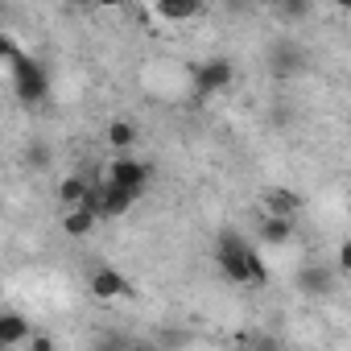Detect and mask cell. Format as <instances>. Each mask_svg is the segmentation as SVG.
Masks as SVG:
<instances>
[{
    "label": "cell",
    "mask_w": 351,
    "mask_h": 351,
    "mask_svg": "<svg viewBox=\"0 0 351 351\" xmlns=\"http://www.w3.org/2000/svg\"><path fill=\"white\" fill-rule=\"evenodd\" d=\"M215 265L223 269V277L228 281H236V285H252V289H261L265 281H269V269H265V261H261V252L240 236V232H219V240H215Z\"/></svg>",
    "instance_id": "6da1fadb"
},
{
    "label": "cell",
    "mask_w": 351,
    "mask_h": 351,
    "mask_svg": "<svg viewBox=\"0 0 351 351\" xmlns=\"http://www.w3.org/2000/svg\"><path fill=\"white\" fill-rule=\"evenodd\" d=\"M9 66H13V91H17V99H21V104H42L46 91H50L46 66H42L34 54H25V50H17V54L9 58Z\"/></svg>",
    "instance_id": "7a4b0ae2"
},
{
    "label": "cell",
    "mask_w": 351,
    "mask_h": 351,
    "mask_svg": "<svg viewBox=\"0 0 351 351\" xmlns=\"http://www.w3.org/2000/svg\"><path fill=\"white\" fill-rule=\"evenodd\" d=\"M104 182H112V186L128 191L132 199H141V195L149 191V182H153V169L141 165V161H132V157H116V161L108 165V173H104Z\"/></svg>",
    "instance_id": "3957f363"
},
{
    "label": "cell",
    "mask_w": 351,
    "mask_h": 351,
    "mask_svg": "<svg viewBox=\"0 0 351 351\" xmlns=\"http://www.w3.org/2000/svg\"><path fill=\"white\" fill-rule=\"evenodd\" d=\"M236 83V66L228 58H207L203 66H195V95H219Z\"/></svg>",
    "instance_id": "277c9868"
},
{
    "label": "cell",
    "mask_w": 351,
    "mask_h": 351,
    "mask_svg": "<svg viewBox=\"0 0 351 351\" xmlns=\"http://www.w3.org/2000/svg\"><path fill=\"white\" fill-rule=\"evenodd\" d=\"M87 289H91V298H99V302H112V298H128V293H132V285H128V277H124L120 269H95V273L87 277Z\"/></svg>",
    "instance_id": "5b68a950"
},
{
    "label": "cell",
    "mask_w": 351,
    "mask_h": 351,
    "mask_svg": "<svg viewBox=\"0 0 351 351\" xmlns=\"http://www.w3.org/2000/svg\"><path fill=\"white\" fill-rule=\"evenodd\" d=\"M335 281H339V273H330V269H322V265H310V269L298 273V289L310 293V298H326V293H335Z\"/></svg>",
    "instance_id": "8992f818"
},
{
    "label": "cell",
    "mask_w": 351,
    "mask_h": 351,
    "mask_svg": "<svg viewBox=\"0 0 351 351\" xmlns=\"http://www.w3.org/2000/svg\"><path fill=\"white\" fill-rule=\"evenodd\" d=\"M298 66H302V50L293 42H277L273 54H269V71L277 79H285V75H298Z\"/></svg>",
    "instance_id": "52a82bcc"
},
{
    "label": "cell",
    "mask_w": 351,
    "mask_h": 351,
    "mask_svg": "<svg viewBox=\"0 0 351 351\" xmlns=\"http://www.w3.org/2000/svg\"><path fill=\"white\" fill-rule=\"evenodd\" d=\"M153 13L165 21H195L203 13V0H153Z\"/></svg>",
    "instance_id": "ba28073f"
},
{
    "label": "cell",
    "mask_w": 351,
    "mask_h": 351,
    "mask_svg": "<svg viewBox=\"0 0 351 351\" xmlns=\"http://www.w3.org/2000/svg\"><path fill=\"white\" fill-rule=\"evenodd\" d=\"M29 339V318H21L17 310H0V347H17Z\"/></svg>",
    "instance_id": "9c48e42d"
},
{
    "label": "cell",
    "mask_w": 351,
    "mask_h": 351,
    "mask_svg": "<svg viewBox=\"0 0 351 351\" xmlns=\"http://www.w3.org/2000/svg\"><path fill=\"white\" fill-rule=\"evenodd\" d=\"M95 223H99V215H95V211H87L83 203H75V207L62 215V232H66V236H75V240L91 236V232H95Z\"/></svg>",
    "instance_id": "30bf717a"
},
{
    "label": "cell",
    "mask_w": 351,
    "mask_h": 351,
    "mask_svg": "<svg viewBox=\"0 0 351 351\" xmlns=\"http://www.w3.org/2000/svg\"><path fill=\"white\" fill-rule=\"evenodd\" d=\"M136 199L128 195V191H120V186H112V182H104V203H99V219H120L128 207H132Z\"/></svg>",
    "instance_id": "8fae6325"
},
{
    "label": "cell",
    "mask_w": 351,
    "mask_h": 351,
    "mask_svg": "<svg viewBox=\"0 0 351 351\" xmlns=\"http://www.w3.org/2000/svg\"><path fill=\"white\" fill-rule=\"evenodd\" d=\"M261 240L273 244V248L289 244V240H293V219H289V215H265V223H261Z\"/></svg>",
    "instance_id": "7c38bea8"
},
{
    "label": "cell",
    "mask_w": 351,
    "mask_h": 351,
    "mask_svg": "<svg viewBox=\"0 0 351 351\" xmlns=\"http://www.w3.org/2000/svg\"><path fill=\"white\" fill-rule=\"evenodd\" d=\"M265 207H269V215H298L302 211V195H293V191H285V186H277L269 199H265Z\"/></svg>",
    "instance_id": "4fadbf2b"
},
{
    "label": "cell",
    "mask_w": 351,
    "mask_h": 351,
    "mask_svg": "<svg viewBox=\"0 0 351 351\" xmlns=\"http://www.w3.org/2000/svg\"><path fill=\"white\" fill-rule=\"evenodd\" d=\"M132 141H136L132 120H112V124H108V145H112V149H120V153H124Z\"/></svg>",
    "instance_id": "5bb4252c"
},
{
    "label": "cell",
    "mask_w": 351,
    "mask_h": 351,
    "mask_svg": "<svg viewBox=\"0 0 351 351\" xmlns=\"http://www.w3.org/2000/svg\"><path fill=\"white\" fill-rule=\"evenodd\" d=\"M83 191H87V178H79V173H71V178H62V186H58V199H62L66 207H75V203L83 199Z\"/></svg>",
    "instance_id": "9a60e30c"
},
{
    "label": "cell",
    "mask_w": 351,
    "mask_h": 351,
    "mask_svg": "<svg viewBox=\"0 0 351 351\" xmlns=\"http://www.w3.org/2000/svg\"><path fill=\"white\" fill-rule=\"evenodd\" d=\"M277 9H281V17H285V21H302L310 5H306V0H281Z\"/></svg>",
    "instance_id": "2e32d148"
},
{
    "label": "cell",
    "mask_w": 351,
    "mask_h": 351,
    "mask_svg": "<svg viewBox=\"0 0 351 351\" xmlns=\"http://www.w3.org/2000/svg\"><path fill=\"white\" fill-rule=\"evenodd\" d=\"M17 50H21V46H17V42H13L9 34H0V62H9V58H13Z\"/></svg>",
    "instance_id": "e0dca14e"
},
{
    "label": "cell",
    "mask_w": 351,
    "mask_h": 351,
    "mask_svg": "<svg viewBox=\"0 0 351 351\" xmlns=\"http://www.w3.org/2000/svg\"><path fill=\"white\" fill-rule=\"evenodd\" d=\"M25 343H29L34 351H50V347H54V339H46V335H38V339H25Z\"/></svg>",
    "instance_id": "ac0fdd59"
},
{
    "label": "cell",
    "mask_w": 351,
    "mask_h": 351,
    "mask_svg": "<svg viewBox=\"0 0 351 351\" xmlns=\"http://www.w3.org/2000/svg\"><path fill=\"white\" fill-rule=\"evenodd\" d=\"M29 165H46V149H42V145L29 149Z\"/></svg>",
    "instance_id": "d6986e66"
},
{
    "label": "cell",
    "mask_w": 351,
    "mask_h": 351,
    "mask_svg": "<svg viewBox=\"0 0 351 351\" xmlns=\"http://www.w3.org/2000/svg\"><path fill=\"white\" fill-rule=\"evenodd\" d=\"M95 5H99V9H120L124 0H95Z\"/></svg>",
    "instance_id": "ffe728a7"
},
{
    "label": "cell",
    "mask_w": 351,
    "mask_h": 351,
    "mask_svg": "<svg viewBox=\"0 0 351 351\" xmlns=\"http://www.w3.org/2000/svg\"><path fill=\"white\" fill-rule=\"evenodd\" d=\"M71 5H75V9H83V5H95V0H71Z\"/></svg>",
    "instance_id": "44dd1931"
},
{
    "label": "cell",
    "mask_w": 351,
    "mask_h": 351,
    "mask_svg": "<svg viewBox=\"0 0 351 351\" xmlns=\"http://www.w3.org/2000/svg\"><path fill=\"white\" fill-rule=\"evenodd\" d=\"M232 5H248V0H232Z\"/></svg>",
    "instance_id": "7402d4cb"
}]
</instances>
